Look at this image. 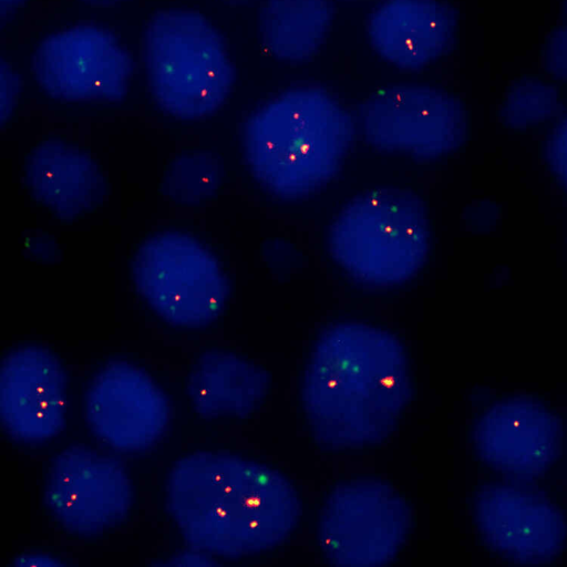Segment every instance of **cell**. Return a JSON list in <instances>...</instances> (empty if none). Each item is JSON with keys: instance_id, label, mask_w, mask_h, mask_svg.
<instances>
[{"instance_id": "d4e9b609", "label": "cell", "mask_w": 567, "mask_h": 567, "mask_svg": "<svg viewBox=\"0 0 567 567\" xmlns=\"http://www.w3.org/2000/svg\"><path fill=\"white\" fill-rule=\"evenodd\" d=\"M86 1L92 2V3H97V4H107V3L114 2L116 0H86Z\"/></svg>"}, {"instance_id": "5b68a950", "label": "cell", "mask_w": 567, "mask_h": 567, "mask_svg": "<svg viewBox=\"0 0 567 567\" xmlns=\"http://www.w3.org/2000/svg\"><path fill=\"white\" fill-rule=\"evenodd\" d=\"M150 84L158 104L186 120L216 111L228 95L233 70L223 42L199 14H156L146 33Z\"/></svg>"}, {"instance_id": "ba28073f", "label": "cell", "mask_w": 567, "mask_h": 567, "mask_svg": "<svg viewBox=\"0 0 567 567\" xmlns=\"http://www.w3.org/2000/svg\"><path fill=\"white\" fill-rule=\"evenodd\" d=\"M44 498L65 532L94 536L125 519L133 489L124 466L115 457L90 447L72 446L52 461Z\"/></svg>"}, {"instance_id": "7a4b0ae2", "label": "cell", "mask_w": 567, "mask_h": 567, "mask_svg": "<svg viewBox=\"0 0 567 567\" xmlns=\"http://www.w3.org/2000/svg\"><path fill=\"white\" fill-rule=\"evenodd\" d=\"M167 506L189 547L220 558L280 546L301 515L296 488L278 471L210 451L192 453L174 464Z\"/></svg>"}, {"instance_id": "2e32d148", "label": "cell", "mask_w": 567, "mask_h": 567, "mask_svg": "<svg viewBox=\"0 0 567 567\" xmlns=\"http://www.w3.org/2000/svg\"><path fill=\"white\" fill-rule=\"evenodd\" d=\"M268 372L235 353L208 351L193 365L187 393L195 412L204 419L247 417L269 391Z\"/></svg>"}, {"instance_id": "30bf717a", "label": "cell", "mask_w": 567, "mask_h": 567, "mask_svg": "<svg viewBox=\"0 0 567 567\" xmlns=\"http://www.w3.org/2000/svg\"><path fill=\"white\" fill-rule=\"evenodd\" d=\"M90 429L107 446L125 453L151 447L169 420L166 396L140 367L107 363L93 379L85 400Z\"/></svg>"}, {"instance_id": "3957f363", "label": "cell", "mask_w": 567, "mask_h": 567, "mask_svg": "<svg viewBox=\"0 0 567 567\" xmlns=\"http://www.w3.org/2000/svg\"><path fill=\"white\" fill-rule=\"evenodd\" d=\"M353 136L349 114L327 92L290 90L246 123L248 164L260 185L281 198L307 196L337 173Z\"/></svg>"}, {"instance_id": "ffe728a7", "label": "cell", "mask_w": 567, "mask_h": 567, "mask_svg": "<svg viewBox=\"0 0 567 567\" xmlns=\"http://www.w3.org/2000/svg\"><path fill=\"white\" fill-rule=\"evenodd\" d=\"M547 159L558 183L567 190V116L556 125L548 140Z\"/></svg>"}, {"instance_id": "52a82bcc", "label": "cell", "mask_w": 567, "mask_h": 567, "mask_svg": "<svg viewBox=\"0 0 567 567\" xmlns=\"http://www.w3.org/2000/svg\"><path fill=\"white\" fill-rule=\"evenodd\" d=\"M138 293L166 322L199 328L221 313L227 282L216 258L194 238L165 231L146 240L133 262Z\"/></svg>"}, {"instance_id": "6da1fadb", "label": "cell", "mask_w": 567, "mask_h": 567, "mask_svg": "<svg viewBox=\"0 0 567 567\" xmlns=\"http://www.w3.org/2000/svg\"><path fill=\"white\" fill-rule=\"evenodd\" d=\"M409 361L391 332L340 322L317 339L301 402L310 433L330 451L365 449L388 439L411 398Z\"/></svg>"}, {"instance_id": "5bb4252c", "label": "cell", "mask_w": 567, "mask_h": 567, "mask_svg": "<svg viewBox=\"0 0 567 567\" xmlns=\"http://www.w3.org/2000/svg\"><path fill=\"white\" fill-rule=\"evenodd\" d=\"M473 440L491 467L517 478L543 475L561 447V425L544 404L513 396L492 405L477 421Z\"/></svg>"}, {"instance_id": "9a60e30c", "label": "cell", "mask_w": 567, "mask_h": 567, "mask_svg": "<svg viewBox=\"0 0 567 567\" xmlns=\"http://www.w3.org/2000/svg\"><path fill=\"white\" fill-rule=\"evenodd\" d=\"M456 20L437 0H386L371 16L368 34L374 50L405 70L421 69L452 44Z\"/></svg>"}, {"instance_id": "4fadbf2b", "label": "cell", "mask_w": 567, "mask_h": 567, "mask_svg": "<svg viewBox=\"0 0 567 567\" xmlns=\"http://www.w3.org/2000/svg\"><path fill=\"white\" fill-rule=\"evenodd\" d=\"M65 416L66 379L59 359L39 346L8 353L0 368V419L9 436L48 441L63 430Z\"/></svg>"}, {"instance_id": "603a6c76", "label": "cell", "mask_w": 567, "mask_h": 567, "mask_svg": "<svg viewBox=\"0 0 567 567\" xmlns=\"http://www.w3.org/2000/svg\"><path fill=\"white\" fill-rule=\"evenodd\" d=\"M14 566L27 567V566H42V567H55L62 566L63 563L51 555L41 553H27L14 558Z\"/></svg>"}, {"instance_id": "44dd1931", "label": "cell", "mask_w": 567, "mask_h": 567, "mask_svg": "<svg viewBox=\"0 0 567 567\" xmlns=\"http://www.w3.org/2000/svg\"><path fill=\"white\" fill-rule=\"evenodd\" d=\"M547 64L550 73L567 79V9L565 22L549 39Z\"/></svg>"}, {"instance_id": "cb8c5ba5", "label": "cell", "mask_w": 567, "mask_h": 567, "mask_svg": "<svg viewBox=\"0 0 567 567\" xmlns=\"http://www.w3.org/2000/svg\"><path fill=\"white\" fill-rule=\"evenodd\" d=\"M20 0H1V10L2 13L6 9H11L17 2Z\"/></svg>"}, {"instance_id": "7c38bea8", "label": "cell", "mask_w": 567, "mask_h": 567, "mask_svg": "<svg viewBox=\"0 0 567 567\" xmlns=\"http://www.w3.org/2000/svg\"><path fill=\"white\" fill-rule=\"evenodd\" d=\"M130 63L107 32L75 27L44 40L34 56V73L52 96L73 101L118 100Z\"/></svg>"}, {"instance_id": "d6986e66", "label": "cell", "mask_w": 567, "mask_h": 567, "mask_svg": "<svg viewBox=\"0 0 567 567\" xmlns=\"http://www.w3.org/2000/svg\"><path fill=\"white\" fill-rule=\"evenodd\" d=\"M558 106V95L554 86L525 81L515 85L506 95L502 115L513 127H526L546 121Z\"/></svg>"}, {"instance_id": "7402d4cb", "label": "cell", "mask_w": 567, "mask_h": 567, "mask_svg": "<svg viewBox=\"0 0 567 567\" xmlns=\"http://www.w3.org/2000/svg\"><path fill=\"white\" fill-rule=\"evenodd\" d=\"M216 564V557L193 547L186 551L178 553L167 563V565L173 566H213Z\"/></svg>"}, {"instance_id": "ac0fdd59", "label": "cell", "mask_w": 567, "mask_h": 567, "mask_svg": "<svg viewBox=\"0 0 567 567\" xmlns=\"http://www.w3.org/2000/svg\"><path fill=\"white\" fill-rule=\"evenodd\" d=\"M330 17L327 0H268L261 13L265 43L277 58L307 59L321 44Z\"/></svg>"}, {"instance_id": "277c9868", "label": "cell", "mask_w": 567, "mask_h": 567, "mask_svg": "<svg viewBox=\"0 0 567 567\" xmlns=\"http://www.w3.org/2000/svg\"><path fill=\"white\" fill-rule=\"evenodd\" d=\"M334 260L354 279L374 286L400 284L422 267L429 225L412 193L375 189L352 199L329 231Z\"/></svg>"}, {"instance_id": "e0dca14e", "label": "cell", "mask_w": 567, "mask_h": 567, "mask_svg": "<svg viewBox=\"0 0 567 567\" xmlns=\"http://www.w3.org/2000/svg\"><path fill=\"white\" fill-rule=\"evenodd\" d=\"M27 179L34 197L62 219H72L91 208L103 185L92 158L59 141L43 142L33 151Z\"/></svg>"}, {"instance_id": "8fae6325", "label": "cell", "mask_w": 567, "mask_h": 567, "mask_svg": "<svg viewBox=\"0 0 567 567\" xmlns=\"http://www.w3.org/2000/svg\"><path fill=\"white\" fill-rule=\"evenodd\" d=\"M478 532L492 550L518 564H546L565 545L563 512L543 494L520 486L487 484L474 499Z\"/></svg>"}, {"instance_id": "9c48e42d", "label": "cell", "mask_w": 567, "mask_h": 567, "mask_svg": "<svg viewBox=\"0 0 567 567\" xmlns=\"http://www.w3.org/2000/svg\"><path fill=\"white\" fill-rule=\"evenodd\" d=\"M365 138L377 147L434 157L457 147L465 136V113L454 97L434 89L394 86L362 106Z\"/></svg>"}, {"instance_id": "8992f818", "label": "cell", "mask_w": 567, "mask_h": 567, "mask_svg": "<svg viewBox=\"0 0 567 567\" xmlns=\"http://www.w3.org/2000/svg\"><path fill=\"white\" fill-rule=\"evenodd\" d=\"M411 528L412 511L399 491L384 482L354 480L329 494L318 537L331 565L380 567L394 560Z\"/></svg>"}]
</instances>
